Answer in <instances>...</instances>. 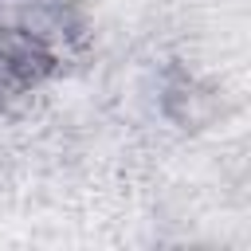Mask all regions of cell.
<instances>
[{
	"label": "cell",
	"instance_id": "6da1fadb",
	"mask_svg": "<svg viewBox=\"0 0 251 251\" xmlns=\"http://www.w3.org/2000/svg\"><path fill=\"white\" fill-rule=\"evenodd\" d=\"M78 43L63 0H0V102L43 90Z\"/></svg>",
	"mask_w": 251,
	"mask_h": 251
}]
</instances>
